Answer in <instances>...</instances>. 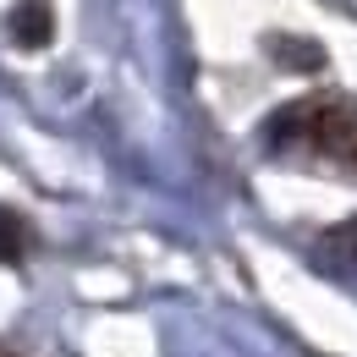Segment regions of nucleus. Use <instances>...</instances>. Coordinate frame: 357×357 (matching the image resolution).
<instances>
[{"label":"nucleus","instance_id":"obj_1","mask_svg":"<svg viewBox=\"0 0 357 357\" xmlns=\"http://www.w3.org/2000/svg\"><path fill=\"white\" fill-rule=\"evenodd\" d=\"M269 143H308L324 160H357V105L347 99H308L269 121Z\"/></svg>","mask_w":357,"mask_h":357},{"label":"nucleus","instance_id":"obj_2","mask_svg":"<svg viewBox=\"0 0 357 357\" xmlns=\"http://www.w3.org/2000/svg\"><path fill=\"white\" fill-rule=\"evenodd\" d=\"M6 28H11V45L45 50L55 39V11H50V0H22V6H11Z\"/></svg>","mask_w":357,"mask_h":357},{"label":"nucleus","instance_id":"obj_3","mask_svg":"<svg viewBox=\"0 0 357 357\" xmlns=\"http://www.w3.org/2000/svg\"><path fill=\"white\" fill-rule=\"evenodd\" d=\"M264 50L280 61V66H303V72H319V66H324V50H319V45H303V39H269Z\"/></svg>","mask_w":357,"mask_h":357},{"label":"nucleus","instance_id":"obj_4","mask_svg":"<svg viewBox=\"0 0 357 357\" xmlns=\"http://www.w3.org/2000/svg\"><path fill=\"white\" fill-rule=\"evenodd\" d=\"M324 248L335 253V259H347V264H357V215L352 220H341L330 236H324Z\"/></svg>","mask_w":357,"mask_h":357},{"label":"nucleus","instance_id":"obj_5","mask_svg":"<svg viewBox=\"0 0 357 357\" xmlns=\"http://www.w3.org/2000/svg\"><path fill=\"white\" fill-rule=\"evenodd\" d=\"M11 259H22V225L11 209H0V264H11Z\"/></svg>","mask_w":357,"mask_h":357},{"label":"nucleus","instance_id":"obj_6","mask_svg":"<svg viewBox=\"0 0 357 357\" xmlns=\"http://www.w3.org/2000/svg\"><path fill=\"white\" fill-rule=\"evenodd\" d=\"M0 357H11V352H0Z\"/></svg>","mask_w":357,"mask_h":357}]
</instances>
